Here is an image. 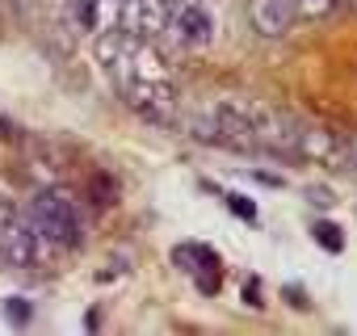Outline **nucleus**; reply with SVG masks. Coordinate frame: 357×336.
I'll list each match as a JSON object with an SVG mask.
<instances>
[{
  "instance_id": "4",
  "label": "nucleus",
  "mask_w": 357,
  "mask_h": 336,
  "mask_svg": "<svg viewBox=\"0 0 357 336\" xmlns=\"http://www.w3.org/2000/svg\"><path fill=\"white\" fill-rule=\"evenodd\" d=\"M164 43H172L176 51H206L215 43V17L202 0H172L168 9V26H164Z\"/></svg>"
},
{
  "instance_id": "12",
  "label": "nucleus",
  "mask_w": 357,
  "mask_h": 336,
  "mask_svg": "<svg viewBox=\"0 0 357 336\" xmlns=\"http://www.w3.org/2000/svg\"><path fill=\"white\" fill-rule=\"evenodd\" d=\"M349 168H357V143H349Z\"/></svg>"
},
{
  "instance_id": "1",
  "label": "nucleus",
  "mask_w": 357,
  "mask_h": 336,
  "mask_svg": "<svg viewBox=\"0 0 357 336\" xmlns=\"http://www.w3.org/2000/svg\"><path fill=\"white\" fill-rule=\"evenodd\" d=\"M97 59L105 68V76L114 80L118 97L151 118V122H172L176 118V84H172V68L164 59V51L155 47V38H139V34H97Z\"/></svg>"
},
{
  "instance_id": "9",
  "label": "nucleus",
  "mask_w": 357,
  "mask_h": 336,
  "mask_svg": "<svg viewBox=\"0 0 357 336\" xmlns=\"http://www.w3.org/2000/svg\"><path fill=\"white\" fill-rule=\"evenodd\" d=\"M315 236H319V244H324V248H332V252H340V248H344L340 227H315Z\"/></svg>"
},
{
  "instance_id": "13",
  "label": "nucleus",
  "mask_w": 357,
  "mask_h": 336,
  "mask_svg": "<svg viewBox=\"0 0 357 336\" xmlns=\"http://www.w3.org/2000/svg\"><path fill=\"white\" fill-rule=\"evenodd\" d=\"M340 5H344V0H340ZM349 5H357V0H349Z\"/></svg>"
},
{
  "instance_id": "6",
  "label": "nucleus",
  "mask_w": 357,
  "mask_h": 336,
  "mask_svg": "<svg viewBox=\"0 0 357 336\" xmlns=\"http://www.w3.org/2000/svg\"><path fill=\"white\" fill-rule=\"evenodd\" d=\"M248 22L261 38H282L298 13H294V0H248Z\"/></svg>"
},
{
  "instance_id": "3",
  "label": "nucleus",
  "mask_w": 357,
  "mask_h": 336,
  "mask_svg": "<svg viewBox=\"0 0 357 336\" xmlns=\"http://www.w3.org/2000/svg\"><path fill=\"white\" fill-rule=\"evenodd\" d=\"M26 215L34 219V227H38L55 248H76V244H80L84 223H80L76 202H72L63 190H43V194L30 202V211H26Z\"/></svg>"
},
{
  "instance_id": "7",
  "label": "nucleus",
  "mask_w": 357,
  "mask_h": 336,
  "mask_svg": "<svg viewBox=\"0 0 357 336\" xmlns=\"http://www.w3.org/2000/svg\"><path fill=\"white\" fill-rule=\"evenodd\" d=\"M76 17H80V26L93 38L97 34H109V30H118V0H80Z\"/></svg>"
},
{
  "instance_id": "10",
  "label": "nucleus",
  "mask_w": 357,
  "mask_h": 336,
  "mask_svg": "<svg viewBox=\"0 0 357 336\" xmlns=\"http://www.w3.org/2000/svg\"><path fill=\"white\" fill-rule=\"evenodd\" d=\"M227 206H231L236 215H244V219H257V211H252V202H248V198H240V194H227Z\"/></svg>"
},
{
  "instance_id": "5",
  "label": "nucleus",
  "mask_w": 357,
  "mask_h": 336,
  "mask_svg": "<svg viewBox=\"0 0 357 336\" xmlns=\"http://www.w3.org/2000/svg\"><path fill=\"white\" fill-rule=\"evenodd\" d=\"M172 0H118V30L139 38H164Z\"/></svg>"
},
{
  "instance_id": "8",
  "label": "nucleus",
  "mask_w": 357,
  "mask_h": 336,
  "mask_svg": "<svg viewBox=\"0 0 357 336\" xmlns=\"http://www.w3.org/2000/svg\"><path fill=\"white\" fill-rule=\"evenodd\" d=\"M340 9V0H294L298 17H332Z\"/></svg>"
},
{
  "instance_id": "2",
  "label": "nucleus",
  "mask_w": 357,
  "mask_h": 336,
  "mask_svg": "<svg viewBox=\"0 0 357 336\" xmlns=\"http://www.w3.org/2000/svg\"><path fill=\"white\" fill-rule=\"evenodd\" d=\"M51 252H55V244L34 227V219L13 211L0 198V261H9L17 269H34V265L51 261Z\"/></svg>"
},
{
  "instance_id": "11",
  "label": "nucleus",
  "mask_w": 357,
  "mask_h": 336,
  "mask_svg": "<svg viewBox=\"0 0 357 336\" xmlns=\"http://www.w3.org/2000/svg\"><path fill=\"white\" fill-rule=\"evenodd\" d=\"M9 319L13 323H26L30 319V303L26 298H9Z\"/></svg>"
}]
</instances>
